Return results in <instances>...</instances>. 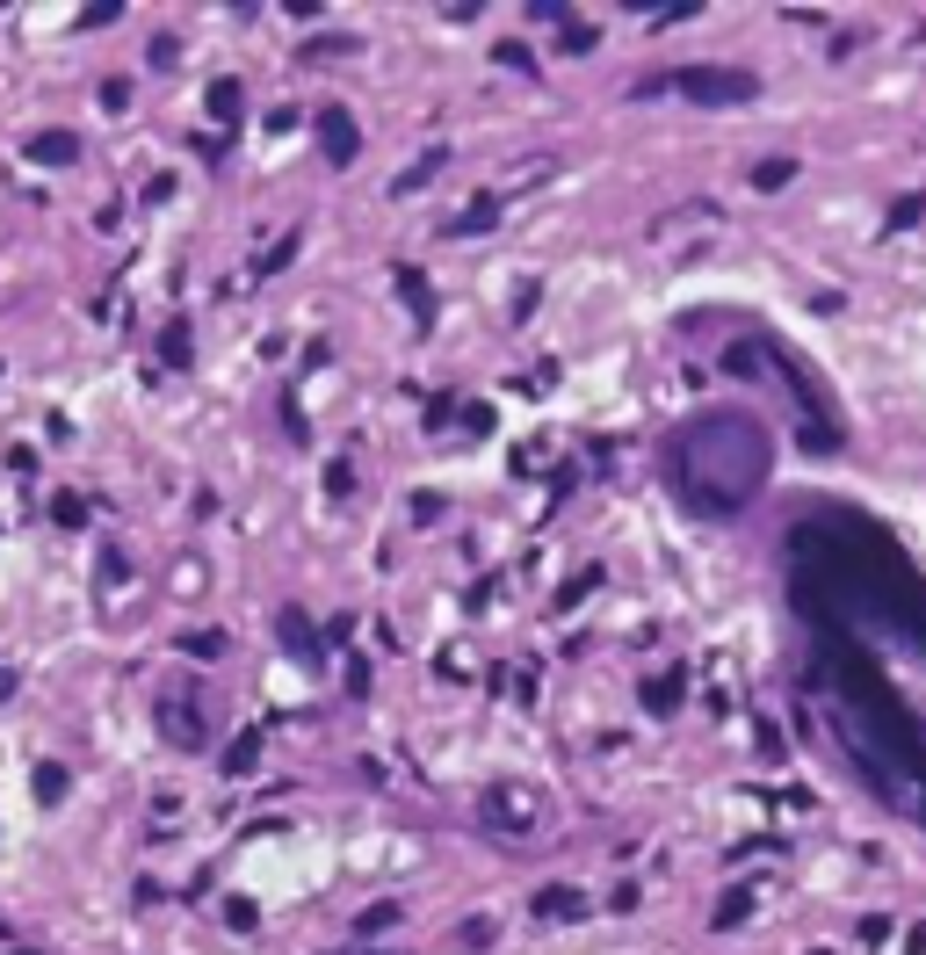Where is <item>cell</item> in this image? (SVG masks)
Listing matches in <instances>:
<instances>
[{
	"mask_svg": "<svg viewBox=\"0 0 926 955\" xmlns=\"http://www.w3.org/2000/svg\"><path fill=\"white\" fill-rule=\"evenodd\" d=\"M681 478L702 514H738L767 478V435L746 413H709L681 435Z\"/></svg>",
	"mask_w": 926,
	"mask_h": 955,
	"instance_id": "cell-1",
	"label": "cell"
},
{
	"mask_svg": "<svg viewBox=\"0 0 926 955\" xmlns=\"http://www.w3.org/2000/svg\"><path fill=\"white\" fill-rule=\"evenodd\" d=\"M637 95H688L702 109H731V102H753L760 80L746 66H681V73H652L637 80Z\"/></svg>",
	"mask_w": 926,
	"mask_h": 955,
	"instance_id": "cell-2",
	"label": "cell"
},
{
	"mask_svg": "<svg viewBox=\"0 0 926 955\" xmlns=\"http://www.w3.org/2000/svg\"><path fill=\"white\" fill-rule=\"evenodd\" d=\"M319 145H326V160H333V167H348L355 152H362L355 116H348V109H319Z\"/></svg>",
	"mask_w": 926,
	"mask_h": 955,
	"instance_id": "cell-3",
	"label": "cell"
},
{
	"mask_svg": "<svg viewBox=\"0 0 926 955\" xmlns=\"http://www.w3.org/2000/svg\"><path fill=\"white\" fill-rule=\"evenodd\" d=\"M160 731L174 738V746H203V702L196 695H167L160 702Z\"/></svg>",
	"mask_w": 926,
	"mask_h": 955,
	"instance_id": "cell-4",
	"label": "cell"
},
{
	"mask_svg": "<svg viewBox=\"0 0 926 955\" xmlns=\"http://www.w3.org/2000/svg\"><path fill=\"white\" fill-rule=\"evenodd\" d=\"M492 225H500V189H478L471 203L456 210V225H449V239H485Z\"/></svg>",
	"mask_w": 926,
	"mask_h": 955,
	"instance_id": "cell-5",
	"label": "cell"
},
{
	"mask_svg": "<svg viewBox=\"0 0 926 955\" xmlns=\"http://www.w3.org/2000/svg\"><path fill=\"white\" fill-rule=\"evenodd\" d=\"M22 152H29L37 167H73V160H80V138H73V131H37Z\"/></svg>",
	"mask_w": 926,
	"mask_h": 955,
	"instance_id": "cell-6",
	"label": "cell"
},
{
	"mask_svg": "<svg viewBox=\"0 0 926 955\" xmlns=\"http://www.w3.org/2000/svg\"><path fill=\"white\" fill-rule=\"evenodd\" d=\"M536 919H586V898L572 883H543L536 890Z\"/></svg>",
	"mask_w": 926,
	"mask_h": 955,
	"instance_id": "cell-7",
	"label": "cell"
},
{
	"mask_svg": "<svg viewBox=\"0 0 926 955\" xmlns=\"http://www.w3.org/2000/svg\"><path fill=\"white\" fill-rule=\"evenodd\" d=\"M746 912H753V883H731L724 898H717V919H709V927H717V934H731Z\"/></svg>",
	"mask_w": 926,
	"mask_h": 955,
	"instance_id": "cell-8",
	"label": "cell"
},
{
	"mask_svg": "<svg viewBox=\"0 0 926 955\" xmlns=\"http://www.w3.org/2000/svg\"><path fill=\"white\" fill-rule=\"evenodd\" d=\"M398 290H406V304H413L420 326H435V297H427V275H420V268H398Z\"/></svg>",
	"mask_w": 926,
	"mask_h": 955,
	"instance_id": "cell-9",
	"label": "cell"
},
{
	"mask_svg": "<svg viewBox=\"0 0 926 955\" xmlns=\"http://www.w3.org/2000/svg\"><path fill=\"white\" fill-rule=\"evenodd\" d=\"M283 644H290V652H297L304 666H319V637H312V623H304V615H297V608L283 615Z\"/></svg>",
	"mask_w": 926,
	"mask_h": 955,
	"instance_id": "cell-10",
	"label": "cell"
},
{
	"mask_svg": "<svg viewBox=\"0 0 926 955\" xmlns=\"http://www.w3.org/2000/svg\"><path fill=\"white\" fill-rule=\"evenodd\" d=\"M239 109H246L239 80H210V116H218V123H239Z\"/></svg>",
	"mask_w": 926,
	"mask_h": 955,
	"instance_id": "cell-11",
	"label": "cell"
},
{
	"mask_svg": "<svg viewBox=\"0 0 926 955\" xmlns=\"http://www.w3.org/2000/svg\"><path fill=\"white\" fill-rule=\"evenodd\" d=\"M644 710H652V717H673V710H681V673H666V681L644 688Z\"/></svg>",
	"mask_w": 926,
	"mask_h": 955,
	"instance_id": "cell-12",
	"label": "cell"
},
{
	"mask_svg": "<svg viewBox=\"0 0 926 955\" xmlns=\"http://www.w3.org/2000/svg\"><path fill=\"white\" fill-rule=\"evenodd\" d=\"M254 760H261V731H239L225 753V775H254Z\"/></svg>",
	"mask_w": 926,
	"mask_h": 955,
	"instance_id": "cell-13",
	"label": "cell"
},
{
	"mask_svg": "<svg viewBox=\"0 0 926 955\" xmlns=\"http://www.w3.org/2000/svg\"><path fill=\"white\" fill-rule=\"evenodd\" d=\"M181 652H189V659H218L225 652V630H181Z\"/></svg>",
	"mask_w": 926,
	"mask_h": 955,
	"instance_id": "cell-14",
	"label": "cell"
},
{
	"mask_svg": "<svg viewBox=\"0 0 926 955\" xmlns=\"http://www.w3.org/2000/svg\"><path fill=\"white\" fill-rule=\"evenodd\" d=\"M37 804H66V767H58V760L37 767Z\"/></svg>",
	"mask_w": 926,
	"mask_h": 955,
	"instance_id": "cell-15",
	"label": "cell"
},
{
	"mask_svg": "<svg viewBox=\"0 0 926 955\" xmlns=\"http://www.w3.org/2000/svg\"><path fill=\"white\" fill-rule=\"evenodd\" d=\"M51 521H58V529H87V500H80V492H58V500H51Z\"/></svg>",
	"mask_w": 926,
	"mask_h": 955,
	"instance_id": "cell-16",
	"label": "cell"
},
{
	"mask_svg": "<svg viewBox=\"0 0 926 955\" xmlns=\"http://www.w3.org/2000/svg\"><path fill=\"white\" fill-rule=\"evenodd\" d=\"M391 927H398V905H369V912L355 919V934H362V941H377V934H391Z\"/></svg>",
	"mask_w": 926,
	"mask_h": 955,
	"instance_id": "cell-17",
	"label": "cell"
},
{
	"mask_svg": "<svg viewBox=\"0 0 926 955\" xmlns=\"http://www.w3.org/2000/svg\"><path fill=\"white\" fill-rule=\"evenodd\" d=\"M789 174H796V160H760V167H753V189L775 196V189H789Z\"/></svg>",
	"mask_w": 926,
	"mask_h": 955,
	"instance_id": "cell-18",
	"label": "cell"
},
{
	"mask_svg": "<svg viewBox=\"0 0 926 955\" xmlns=\"http://www.w3.org/2000/svg\"><path fill=\"white\" fill-rule=\"evenodd\" d=\"M290 261H297V232H283V239H275L268 254L254 261V275H275V268H290Z\"/></svg>",
	"mask_w": 926,
	"mask_h": 955,
	"instance_id": "cell-19",
	"label": "cell"
},
{
	"mask_svg": "<svg viewBox=\"0 0 926 955\" xmlns=\"http://www.w3.org/2000/svg\"><path fill=\"white\" fill-rule=\"evenodd\" d=\"M160 355H167L174 369H181V362H189V319H174V326L160 333Z\"/></svg>",
	"mask_w": 926,
	"mask_h": 955,
	"instance_id": "cell-20",
	"label": "cell"
},
{
	"mask_svg": "<svg viewBox=\"0 0 926 955\" xmlns=\"http://www.w3.org/2000/svg\"><path fill=\"white\" fill-rule=\"evenodd\" d=\"M435 174H442V145L427 152V160H420L413 174H398V196H406V189H427V181H435Z\"/></svg>",
	"mask_w": 926,
	"mask_h": 955,
	"instance_id": "cell-21",
	"label": "cell"
},
{
	"mask_svg": "<svg viewBox=\"0 0 926 955\" xmlns=\"http://www.w3.org/2000/svg\"><path fill=\"white\" fill-rule=\"evenodd\" d=\"M919 218H926V196H898V203H890V232H905Z\"/></svg>",
	"mask_w": 926,
	"mask_h": 955,
	"instance_id": "cell-22",
	"label": "cell"
},
{
	"mask_svg": "<svg viewBox=\"0 0 926 955\" xmlns=\"http://www.w3.org/2000/svg\"><path fill=\"white\" fill-rule=\"evenodd\" d=\"M724 369H731V377H753V369H760V348H753V341H738V348L724 355Z\"/></svg>",
	"mask_w": 926,
	"mask_h": 955,
	"instance_id": "cell-23",
	"label": "cell"
},
{
	"mask_svg": "<svg viewBox=\"0 0 926 955\" xmlns=\"http://www.w3.org/2000/svg\"><path fill=\"white\" fill-rule=\"evenodd\" d=\"M594 44H601L594 22H565V51H594Z\"/></svg>",
	"mask_w": 926,
	"mask_h": 955,
	"instance_id": "cell-24",
	"label": "cell"
},
{
	"mask_svg": "<svg viewBox=\"0 0 926 955\" xmlns=\"http://www.w3.org/2000/svg\"><path fill=\"white\" fill-rule=\"evenodd\" d=\"M804 449H840V427H832V420H825V427H804Z\"/></svg>",
	"mask_w": 926,
	"mask_h": 955,
	"instance_id": "cell-25",
	"label": "cell"
},
{
	"mask_svg": "<svg viewBox=\"0 0 926 955\" xmlns=\"http://www.w3.org/2000/svg\"><path fill=\"white\" fill-rule=\"evenodd\" d=\"M131 102V80H102V109H123Z\"/></svg>",
	"mask_w": 926,
	"mask_h": 955,
	"instance_id": "cell-26",
	"label": "cell"
},
{
	"mask_svg": "<svg viewBox=\"0 0 926 955\" xmlns=\"http://www.w3.org/2000/svg\"><path fill=\"white\" fill-rule=\"evenodd\" d=\"M102 587H123V550H102Z\"/></svg>",
	"mask_w": 926,
	"mask_h": 955,
	"instance_id": "cell-27",
	"label": "cell"
},
{
	"mask_svg": "<svg viewBox=\"0 0 926 955\" xmlns=\"http://www.w3.org/2000/svg\"><path fill=\"white\" fill-rule=\"evenodd\" d=\"M8 695H15V673H8V666H0V702H8Z\"/></svg>",
	"mask_w": 926,
	"mask_h": 955,
	"instance_id": "cell-28",
	"label": "cell"
},
{
	"mask_svg": "<svg viewBox=\"0 0 926 955\" xmlns=\"http://www.w3.org/2000/svg\"><path fill=\"white\" fill-rule=\"evenodd\" d=\"M0 941H8V927H0Z\"/></svg>",
	"mask_w": 926,
	"mask_h": 955,
	"instance_id": "cell-29",
	"label": "cell"
},
{
	"mask_svg": "<svg viewBox=\"0 0 926 955\" xmlns=\"http://www.w3.org/2000/svg\"><path fill=\"white\" fill-rule=\"evenodd\" d=\"M15 955H29V948H15Z\"/></svg>",
	"mask_w": 926,
	"mask_h": 955,
	"instance_id": "cell-30",
	"label": "cell"
}]
</instances>
